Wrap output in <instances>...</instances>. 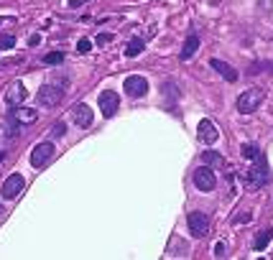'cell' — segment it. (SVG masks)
<instances>
[{"instance_id": "27", "label": "cell", "mask_w": 273, "mask_h": 260, "mask_svg": "<svg viewBox=\"0 0 273 260\" xmlns=\"http://www.w3.org/2000/svg\"><path fill=\"white\" fill-rule=\"evenodd\" d=\"M39 41H41V36H39V34H34V36H31V38H28V43H31V46H36V43H39Z\"/></svg>"}, {"instance_id": "26", "label": "cell", "mask_w": 273, "mask_h": 260, "mask_svg": "<svg viewBox=\"0 0 273 260\" xmlns=\"http://www.w3.org/2000/svg\"><path fill=\"white\" fill-rule=\"evenodd\" d=\"M225 253H227V248H225V242H217V245H215V255H217V258H222Z\"/></svg>"}, {"instance_id": "4", "label": "cell", "mask_w": 273, "mask_h": 260, "mask_svg": "<svg viewBox=\"0 0 273 260\" xmlns=\"http://www.w3.org/2000/svg\"><path fill=\"white\" fill-rule=\"evenodd\" d=\"M36 100H39L41 107H56L59 102L64 100V89H62V87H54V84H46V87L39 89Z\"/></svg>"}, {"instance_id": "25", "label": "cell", "mask_w": 273, "mask_h": 260, "mask_svg": "<svg viewBox=\"0 0 273 260\" xmlns=\"http://www.w3.org/2000/svg\"><path fill=\"white\" fill-rule=\"evenodd\" d=\"M110 41H113V34H100V36H97V43H100V46L110 43Z\"/></svg>"}, {"instance_id": "13", "label": "cell", "mask_w": 273, "mask_h": 260, "mask_svg": "<svg viewBox=\"0 0 273 260\" xmlns=\"http://www.w3.org/2000/svg\"><path fill=\"white\" fill-rule=\"evenodd\" d=\"M13 117H16L21 125H31V122L39 120V110H34V107H23V105H16L13 107Z\"/></svg>"}, {"instance_id": "20", "label": "cell", "mask_w": 273, "mask_h": 260, "mask_svg": "<svg viewBox=\"0 0 273 260\" xmlns=\"http://www.w3.org/2000/svg\"><path fill=\"white\" fill-rule=\"evenodd\" d=\"M64 61V54L62 51H51V54H46L43 56V64H49V67H54V64H62Z\"/></svg>"}, {"instance_id": "17", "label": "cell", "mask_w": 273, "mask_h": 260, "mask_svg": "<svg viewBox=\"0 0 273 260\" xmlns=\"http://www.w3.org/2000/svg\"><path fill=\"white\" fill-rule=\"evenodd\" d=\"M240 153H242V158H248V161H255V158H261V156H263L261 148H258L255 143H242Z\"/></svg>"}, {"instance_id": "2", "label": "cell", "mask_w": 273, "mask_h": 260, "mask_svg": "<svg viewBox=\"0 0 273 260\" xmlns=\"http://www.w3.org/2000/svg\"><path fill=\"white\" fill-rule=\"evenodd\" d=\"M266 181H268V163L261 156V158H255V166L250 168V171H245V186L250 191H258Z\"/></svg>"}, {"instance_id": "22", "label": "cell", "mask_w": 273, "mask_h": 260, "mask_svg": "<svg viewBox=\"0 0 273 260\" xmlns=\"http://www.w3.org/2000/svg\"><path fill=\"white\" fill-rule=\"evenodd\" d=\"M51 135H54V138H64V135H67V122H64V120L54 122V128H51Z\"/></svg>"}, {"instance_id": "24", "label": "cell", "mask_w": 273, "mask_h": 260, "mask_svg": "<svg viewBox=\"0 0 273 260\" xmlns=\"http://www.w3.org/2000/svg\"><path fill=\"white\" fill-rule=\"evenodd\" d=\"M250 220H253V214H250V212H242V214H237V217H235V224H242V222L248 224Z\"/></svg>"}, {"instance_id": "5", "label": "cell", "mask_w": 273, "mask_h": 260, "mask_svg": "<svg viewBox=\"0 0 273 260\" xmlns=\"http://www.w3.org/2000/svg\"><path fill=\"white\" fill-rule=\"evenodd\" d=\"M194 186L199 191H212L217 186V179H215V171H212L209 166H199L194 171Z\"/></svg>"}, {"instance_id": "12", "label": "cell", "mask_w": 273, "mask_h": 260, "mask_svg": "<svg viewBox=\"0 0 273 260\" xmlns=\"http://www.w3.org/2000/svg\"><path fill=\"white\" fill-rule=\"evenodd\" d=\"M74 122H77V125L79 128H89V125H92V120H95V115H92V107H89V105H77V107H74Z\"/></svg>"}, {"instance_id": "14", "label": "cell", "mask_w": 273, "mask_h": 260, "mask_svg": "<svg viewBox=\"0 0 273 260\" xmlns=\"http://www.w3.org/2000/svg\"><path fill=\"white\" fill-rule=\"evenodd\" d=\"M209 67L215 69L217 74H222L227 82H235V79H237V72H235L230 64H227V61H222V59H212V61H209Z\"/></svg>"}, {"instance_id": "21", "label": "cell", "mask_w": 273, "mask_h": 260, "mask_svg": "<svg viewBox=\"0 0 273 260\" xmlns=\"http://www.w3.org/2000/svg\"><path fill=\"white\" fill-rule=\"evenodd\" d=\"M13 46H16V36H13V34H3V36H0V49H13Z\"/></svg>"}, {"instance_id": "8", "label": "cell", "mask_w": 273, "mask_h": 260, "mask_svg": "<svg viewBox=\"0 0 273 260\" xmlns=\"http://www.w3.org/2000/svg\"><path fill=\"white\" fill-rule=\"evenodd\" d=\"M123 89H125L128 97H143L146 92H148V82L143 79L141 74H130L128 79L123 82Z\"/></svg>"}, {"instance_id": "18", "label": "cell", "mask_w": 273, "mask_h": 260, "mask_svg": "<svg viewBox=\"0 0 273 260\" xmlns=\"http://www.w3.org/2000/svg\"><path fill=\"white\" fill-rule=\"evenodd\" d=\"M143 46H146V43H143V38H130L128 49H125V56H130V59H133V56H138V54L143 51Z\"/></svg>"}, {"instance_id": "11", "label": "cell", "mask_w": 273, "mask_h": 260, "mask_svg": "<svg viewBox=\"0 0 273 260\" xmlns=\"http://www.w3.org/2000/svg\"><path fill=\"white\" fill-rule=\"evenodd\" d=\"M196 135H199V141L207 143V146L220 141V130L215 128V122H212V120H202L199 122V133H196Z\"/></svg>"}, {"instance_id": "28", "label": "cell", "mask_w": 273, "mask_h": 260, "mask_svg": "<svg viewBox=\"0 0 273 260\" xmlns=\"http://www.w3.org/2000/svg\"><path fill=\"white\" fill-rule=\"evenodd\" d=\"M5 158V150H0V161H3Z\"/></svg>"}, {"instance_id": "19", "label": "cell", "mask_w": 273, "mask_h": 260, "mask_svg": "<svg viewBox=\"0 0 273 260\" xmlns=\"http://www.w3.org/2000/svg\"><path fill=\"white\" fill-rule=\"evenodd\" d=\"M204 163H209V166H225V158L220 156V153H215V150H204Z\"/></svg>"}, {"instance_id": "6", "label": "cell", "mask_w": 273, "mask_h": 260, "mask_svg": "<svg viewBox=\"0 0 273 260\" xmlns=\"http://www.w3.org/2000/svg\"><path fill=\"white\" fill-rule=\"evenodd\" d=\"M187 224H189V232L194 237H204L207 229H209V217H207L204 212H189Z\"/></svg>"}, {"instance_id": "23", "label": "cell", "mask_w": 273, "mask_h": 260, "mask_svg": "<svg viewBox=\"0 0 273 260\" xmlns=\"http://www.w3.org/2000/svg\"><path fill=\"white\" fill-rule=\"evenodd\" d=\"M89 49H92V41H89V38H82V41L77 43V51H79V54H87Z\"/></svg>"}, {"instance_id": "7", "label": "cell", "mask_w": 273, "mask_h": 260, "mask_svg": "<svg viewBox=\"0 0 273 260\" xmlns=\"http://www.w3.org/2000/svg\"><path fill=\"white\" fill-rule=\"evenodd\" d=\"M51 156H54V143H49V141L36 143L34 150H31V166H36V168L46 166L51 161Z\"/></svg>"}, {"instance_id": "1", "label": "cell", "mask_w": 273, "mask_h": 260, "mask_svg": "<svg viewBox=\"0 0 273 260\" xmlns=\"http://www.w3.org/2000/svg\"><path fill=\"white\" fill-rule=\"evenodd\" d=\"M263 100H266V89H261V87H253V89H245L242 95L237 97V112H242V115H248V112H255L258 107L263 105Z\"/></svg>"}, {"instance_id": "15", "label": "cell", "mask_w": 273, "mask_h": 260, "mask_svg": "<svg viewBox=\"0 0 273 260\" xmlns=\"http://www.w3.org/2000/svg\"><path fill=\"white\" fill-rule=\"evenodd\" d=\"M196 49H199V36H196V34H189V38H187V43H184V49H181V61H189V59L196 54Z\"/></svg>"}, {"instance_id": "9", "label": "cell", "mask_w": 273, "mask_h": 260, "mask_svg": "<svg viewBox=\"0 0 273 260\" xmlns=\"http://www.w3.org/2000/svg\"><path fill=\"white\" fill-rule=\"evenodd\" d=\"M23 186H26V179L21 176V174H10L8 179H5V184H3V199H16L21 191H23Z\"/></svg>"}, {"instance_id": "10", "label": "cell", "mask_w": 273, "mask_h": 260, "mask_svg": "<svg viewBox=\"0 0 273 260\" xmlns=\"http://www.w3.org/2000/svg\"><path fill=\"white\" fill-rule=\"evenodd\" d=\"M28 97V89L23 87V82H13L8 89H5V102L10 105V107H16V105H21L23 100Z\"/></svg>"}, {"instance_id": "29", "label": "cell", "mask_w": 273, "mask_h": 260, "mask_svg": "<svg viewBox=\"0 0 273 260\" xmlns=\"http://www.w3.org/2000/svg\"><path fill=\"white\" fill-rule=\"evenodd\" d=\"M0 212H3V204H0Z\"/></svg>"}, {"instance_id": "16", "label": "cell", "mask_w": 273, "mask_h": 260, "mask_svg": "<svg viewBox=\"0 0 273 260\" xmlns=\"http://www.w3.org/2000/svg\"><path fill=\"white\" fill-rule=\"evenodd\" d=\"M271 240H273V227L261 229V232L255 235V240H253V250H266Z\"/></svg>"}, {"instance_id": "3", "label": "cell", "mask_w": 273, "mask_h": 260, "mask_svg": "<svg viewBox=\"0 0 273 260\" xmlns=\"http://www.w3.org/2000/svg\"><path fill=\"white\" fill-rule=\"evenodd\" d=\"M97 105H100V110H102V117H113L117 112V107H120V95H117L115 89H105V92H100Z\"/></svg>"}]
</instances>
